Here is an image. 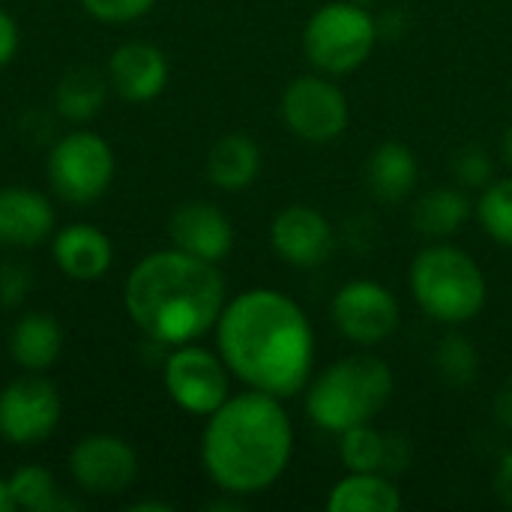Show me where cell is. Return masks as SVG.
Wrapping results in <instances>:
<instances>
[{"mask_svg":"<svg viewBox=\"0 0 512 512\" xmlns=\"http://www.w3.org/2000/svg\"><path fill=\"white\" fill-rule=\"evenodd\" d=\"M216 348L228 372L249 390L291 399L315 369V330L303 306L273 288H252L225 303L216 321Z\"/></svg>","mask_w":512,"mask_h":512,"instance_id":"1","label":"cell"},{"mask_svg":"<svg viewBox=\"0 0 512 512\" xmlns=\"http://www.w3.org/2000/svg\"><path fill=\"white\" fill-rule=\"evenodd\" d=\"M294 456V426L282 399L246 390L228 396L201 435L207 477L234 498L258 495L279 483Z\"/></svg>","mask_w":512,"mask_h":512,"instance_id":"2","label":"cell"},{"mask_svg":"<svg viewBox=\"0 0 512 512\" xmlns=\"http://www.w3.org/2000/svg\"><path fill=\"white\" fill-rule=\"evenodd\" d=\"M132 324L159 345H189L216 330L225 309V282L216 264L165 249L141 258L126 279Z\"/></svg>","mask_w":512,"mask_h":512,"instance_id":"3","label":"cell"},{"mask_svg":"<svg viewBox=\"0 0 512 512\" xmlns=\"http://www.w3.org/2000/svg\"><path fill=\"white\" fill-rule=\"evenodd\" d=\"M393 369L375 354H348L330 363L306 390L309 420L333 435L372 423L393 399Z\"/></svg>","mask_w":512,"mask_h":512,"instance_id":"4","label":"cell"},{"mask_svg":"<svg viewBox=\"0 0 512 512\" xmlns=\"http://www.w3.org/2000/svg\"><path fill=\"white\" fill-rule=\"evenodd\" d=\"M408 288L417 306L447 327L474 321L489 300L480 264L453 243H432L417 252L408 270Z\"/></svg>","mask_w":512,"mask_h":512,"instance_id":"5","label":"cell"},{"mask_svg":"<svg viewBox=\"0 0 512 512\" xmlns=\"http://www.w3.org/2000/svg\"><path fill=\"white\" fill-rule=\"evenodd\" d=\"M378 45V21L369 6L333 0L312 12L303 30V51L321 75H348L360 69Z\"/></svg>","mask_w":512,"mask_h":512,"instance_id":"6","label":"cell"},{"mask_svg":"<svg viewBox=\"0 0 512 512\" xmlns=\"http://www.w3.org/2000/svg\"><path fill=\"white\" fill-rule=\"evenodd\" d=\"M48 180L69 204H93L114 180V153L96 132H69L48 153Z\"/></svg>","mask_w":512,"mask_h":512,"instance_id":"7","label":"cell"},{"mask_svg":"<svg viewBox=\"0 0 512 512\" xmlns=\"http://www.w3.org/2000/svg\"><path fill=\"white\" fill-rule=\"evenodd\" d=\"M282 120L291 135L309 144L336 141L351 120L348 96L330 75H303L294 78L282 93Z\"/></svg>","mask_w":512,"mask_h":512,"instance_id":"8","label":"cell"},{"mask_svg":"<svg viewBox=\"0 0 512 512\" xmlns=\"http://www.w3.org/2000/svg\"><path fill=\"white\" fill-rule=\"evenodd\" d=\"M162 381L174 405L195 417H210L231 396L225 360L195 342L177 345L168 354Z\"/></svg>","mask_w":512,"mask_h":512,"instance_id":"9","label":"cell"},{"mask_svg":"<svg viewBox=\"0 0 512 512\" xmlns=\"http://www.w3.org/2000/svg\"><path fill=\"white\" fill-rule=\"evenodd\" d=\"M330 315L336 330L360 348L384 345L393 339L402 321V309L393 291L372 279H354L342 285L333 297Z\"/></svg>","mask_w":512,"mask_h":512,"instance_id":"10","label":"cell"},{"mask_svg":"<svg viewBox=\"0 0 512 512\" xmlns=\"http://www.w3.org/2000/svg\"><path fill=\"white\" fill-rule=\"evenodd\" d=\"M60 423V396L39 372L21 375L0 393V435L15 447H33L51 438Z\"/></svg>","mask_w":512,"mask_h":512,"instance_id":"11","label":"cell"},{"mask_svg":"<svg viewBox=\"0 0 512 512\" xmlns=\"http://www.w3.org/2000/svg\"><path fill=\"white\" fill-rule=\"evenodd\" d=\"M72 480L99 498L126 492L138 477L135 450L117 435H87L69 453Z\"/></svg>","mask_w":512,"mask_h":512,"instance_id":"12","label":"cell"},{"mask_svg":"<svg viewBox=\"0 0 512 512\" xmlns=\"http://www.w3.org/2000/svg\"><path fill=\"white\" fill-rule=\"evenodd\" d=\"M270 246L291 267H318L333 255L336 237L321 210L309 204H291L276 213L270 225Z\"/></svg>","mask_w":512,"mask_h":512,"instance_id":"13","label":"cell"},{"mask_svg":"<svg viewBox=\"0 0 512 512\" xmlns=\"http://www.w3.org/2000/svg\"><path fill=\"white\" fill-rule=\"evenodd\" d=\"M168 234L174 249L195 255L201 261H222L231 255L234 246V225L231 219L207 201H186L171 213Z\"/></svg>","mask_w":512,"mask_h":512,"instance_id":"14","label":"cell"},{"mask_svg":"<svg viewBox=\"0 0 512 512\" xmlns=\"http://www.w3.org/2000/svg\"><path fill=\"white\" fill-rule=\"evenodd\" d=\"M108 84L126 102H150L168 84V57L150 42H126L108 60Z\"/></svg>","mask_w":512,"mask_h":512,"instance_id":"15","label":"cell"},{"mask_svg":"<svg viewBox=\"0 0 512 512\" xmlns=\"http://www.w3.org/2000/svg\"><path fill=\"white\" fill-rule=\"evenodd\" d=\"M54 228V210L42 192L24 186L0 189V246H39Z\"/></svg>","mask_w":512,"mask_h":512,"instance_id":"16","label":"cell"},{"mask_svg":"<svg viewBox=\"0 0 512 512\" xmlns=\"http://www.w3.org/2000/svg\"><path fill=\"white\" fill-rule=\"evenodd\" d=\"M54 261L69 279L96 282L111 270L114 249H111V240L99 228H93L87 222H75V225H66L63 231H57Z\"/></svg>","mask_w":512,"mask_h":512,"instance_id":"17","label":"cell"},{"mask_svg":"<svg viewBox=\"0 0 512 512\" xmlns=\"http://www.w3.org/2000/svg\"><path fill=\"white\" fill-rule=\"evenodd\" d=\"M417 156L402 141H384L366 162V186L384 204H402L417 186Z\"/></svg>","mask_w":512,"mask_h":512,"instance_id":"18","label":"cell"},{"mask_svg":"<svg viewBox=\"0 0 512 512\" xmlns=\"http://www.w3.org/2000/svg\"><path fill=\"white\" fill-rule=\"evenodd\" d=\"M399 486L384 471H348L327 495L330 512H399Z\"/></svg>","mask_w":512,"mask_h":512,"instance_id":"19","label":"cell"},{"mask_svg":"<svg viewBox=\"0 0 512 512\" xmlns=\"http://www.w3.org/2000/svg\"><path fill=\"white\" fill-rule=\"evenodd\" d=\"M261 171V147L240 132L222 135L207 153V177L222 192H240L255 183Z\"/></svg>","mask_w":512,"mask_h":512,"instance_id":"20","label":"cell"},{"mask_svg":"<svg viewBox=\"0 0 512 512\" xmlns=\"http://www.w3.org/2000/svg\"><path fill=\"white\" fill-rule=\"evenodd\" d=\"M63 348V330L54 315L30 312L9 333V357L27 372H45Z\"/></svg>","mask_w":512,"mask_h":512,"instance_id":"21","label":"cell"},{"mask_svg":"<svg viewBox=\"0 0 512 512\" xmlns=\"http://www.w3.org/2000/svg\"><path fill=\"white\" fill-rule=\"evenodd\" d=\"M468 216H471L468 195L453 186H438L423 192L411 213L414 228L426 237H450L465 225Z\"/></svg>","mask_w":512,"mask_h":512,"instance_id":"22","label":"cell"},{"mask_svg":"<svg viewBox=\"0 0 512 512\" xmlns=\"http://www.w3.org/2000/svg\"><path fill=\"white\" fill-rule=\"evenodd\" d=\"M105 96H108V75H99L90 66H75L60 78L54 102L66 120L84 123L102 111Z\"/></svg>","mask_w":512,"mask_h":512,"instance_id":"23","label":"cell"},{"mask_svg":"<svg viewBox=\"0 0 512 512\" xmlns=\"http://www.w3.org/2000/svg\"><path fill=\"white\" fill-rule=\"evenodd\" d=\"M6 483H9L12 507H21V510L30 512H51L66 507V501L57 498L54 477H51L45 468H39V465H24V468H18Z\"/></svg>","mask_w":512,"mask_h":512,"instance_id":"24","label":"cell"},{"mask_svg":"<svg viewBox=\"0 0 512 512\" xmlns=\"http://www.w3.org/2000/svg\"><path fill=\"white\" fill-rule=\"evenodd\" d=\"M477 219L495 243L512 249V177H498L483 186L477 198Z\"/></svg>","mask_w":512,"mask_h":512,"instance_id":"25","label":"cell"},{"mask_svg":"<svg viewBox=\"0 0 512 512\" xmlns=\"http://www.w3.org/2000/svg\"><path fill=\"white\" fill-rule=\"evenodd\" d=\"M387 435L378 432L372 423L345 429L339 435V459L345 471H384Z\"/></svg>","mask_w":512,"mask_h":512,"instance_id":"26","label":"cell"},{"mask_svg":"<svg viewBox=\"0 0 512 512\" xmlns=\"http://www.w3.org/2000/svg\"><path fill=\"white\" fill-rule=\"evenodd\" d=\"M435 366L444 375V381H450L453 387H471L477 378V369H480V357H477V348L471 345V339L453 333L444 342H438Z\"/></svg>","mask_w":512,"mask_h":512,"instance_id":"27","label":"cell"},{"mask_svg":"<svg viewBox=\"0 0 512 512\" xmlns=\"http://www.w3.org/2000/svg\"><path fill=\"white\" fill-rule=\"evenodd\" d=\"M453 174H456L459 186H465V189H483V186H489L495 180V165H492V156L483 147L471 144V147H465V150L456 153Z\"/></svg>","mask_w":512,"mask_h":512,"instance_id":"28","label":"cell"},{"mask_svg":"<svg viewBox=\"0 0 512 512\" xmlns=\"http://www.w3.org/2000/svg\"><path fill=\"white\" fill-rule=\"evenodd\" d=\"M156 0H81V6L99 18V21H108V24H126V21H135L141 15H147L153 9Z\"/></svg>","mask_w":512,"mask_h":512,"instance_id":"29","label":"cell"},{"mask_svg":"<svg viewBox=\"0 0 512 512\" xmlns=\"http://www.w3.org/2000/svg\"><path fill=\"white\" fill-rule=\"evenodd\" d=\"M30 285H33L30 267H24V264H18V261H6V264L0 267V300H3L6 306L21 303V300L27 297Z\"/></svg>","mask_w":512,"mask_h":512,"instance_id":"30","label":"cell"},{"mask_svg":"<svg viewBox=\"0 0 512 512\" xmlns=\"http://www.w3.org/2000/svg\"><path fill=\"white\" fill-rule=\"evenodd\" d=\"M18 42H21V33H18L15 18L6 9H0V69L12 63V57L18 54Z\"/></svg>","mask_w":512,"mask_h":512,"instance_id":"31","label":"cell"},{"mask_svg":"<svg viewBox=\"0 0 512 512\" xmlns=\"http://www.w3.org/2000/svg\"><path fill=\"white\" fill-rule=\"evenodd\" d=\"M411 444L402 435H387V453H384V474H399L408 468Z\"/></svg>","mask_w":512,"mask_h":512,"instance_id":"32","label":"cell"},{"mask_svg":"<svg viewBox=\"0 0 512 512\" xmlns=\"http://www.w3.org/2000/svg\"><path fill=\"white\" fill-rule=\"evenodd\" d=\"M495 492L501 498V504L512 510V447L501 456V465H498V474H495Z\"/></svg>","mask_w":512,"mask_h":512,"instance_id":"33","label":"cell"},{"mask_svg":"<svg viewBox=\"0 0 512 512\" xmlns=\"http://www.w3.org/2000/svg\"><path fill=\"white\" fill-rule=\"evenodd\" d=\"M495 420L512 432V378L498 390V399H495Z\"/></svg>","mask_w":512,"mask_h":512,"instance_id":"34","label":"cell"},{"mask_svg":"<svg viewBox=\"0 0 512 512\" xmlns=\"http://www.w3.org/2000/svg\"><path fill=\"white\" fill-rule=\"evenodd\" d=\"M174 507L171 504H162V501H138V504H132L129 512H171Z\"/></svg>","mask_w":512,"mask_h":512,"instance_id":"35","label":"cell"},{"mask_svg":"<svg viewBox=\"0 0 512 512\" xmlns=\"http://www.w3.org/2000/svg\"><path fill=\"white\" fill-rule=\"evenodd\" d=\"M501 153H504V162L512 165V123L507 126V132H504V141H501Z\"/></svg>","mask_w":512,"mask_h":512,"instance_id":"36","label":"cell"},{"mask_svg":"<svg viewBox=\"0 0 512 512\" xmlns=\"http://www.w3.org/2000/svg\"><path fill=\"white\" fill-rule=\"evenodd\" d=\"M15 510L12 507V498H9V483L6 480H0V512H9Z\"/></svg>","mask_w":512,"mask_h":512,"instance_id":"37","label":"cell"},{"mask_svg":"<svg viewBox=\"0 0 512 512\" xmlns=\"http://www.w3.org/2000/svg\"><path fill=\"white\" fill-rule=\"evenodd\" d=\"M354 3H360V6H369V3H375V0H354Z\"/></svg>","mask_w":512,"mask_h":512,"instance_id":"38","label":"cell"}]
</instances>
